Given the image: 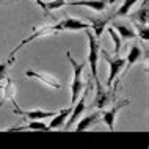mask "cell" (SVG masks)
<instances>
[{
  "label": "cell",
  "instance_id": "18",
  "mask_svg": "<svg viewBox=\"0 0 149 149\" xmlns=\"http://www.w3.org/2000/svg\"><path fill=\"white\" fill-rule=\"evenodd\" d=\"M27 129H29V130H36V132H49L50 130L47 124L41 123V119H31V121H29Z\"/></svg>",
  "mask_w": 149,
  "mask_h": 149
},
{
  "label": "cell",
  "instance_id": "8",
  "mask_svg": "<svg viewBox=\"0 0 149 149\" xmlns=\"http://www.w3.org/2000/svg\"><path fill=\"white\" fill-rule=\"evenodd\" d=\"M116 0H79V2H66V5L71 6H86L91 8L93 11H97V13H102L105 11L111 3H115Z\"/></svg>",
  "mask_w": 149,
  "mask_h": 149
},
{
  "label": "cell",
  "instance_id": "14",
  "mask_svg": "<svg viewBox=\"0 0 149 149\" xmlns=\"http://www.w3.org/2000/svg\"><path fill=\"white\" fill-rule=\"evenodd\" d=\"M71 111H72V105H69V107L63 108V110L57 111V113H55L54 116H52V121H50V124H47L50 130H55V129H60V127H63V126H64V123H66V119L69 118Z\"/></svg>",
  "mask_w": 149,
  "mask_h": 149
},
{
  "label": "cell",
  "instance_id": "16",
  "mask_svg": "<svg viewBox=\"0 0 149 149\" xmlns=\"http://www.w3.org/2000/svg\"><path fill=\"white\" fill-rule=\"evenodd\" d=\"M148 14H149V11H148V0H143V6L140 8V10H136L135 13H129L127 16H130V19L132 21H135L136 24H143V25H148Z\"/></svg>",
  "mask_w": 149,
  "mask_h": 149
},
{
  "label": "cell",
  "instance_id": "22",
  "mask_svg": "<svg viewBox=\"0 0 149 149\" xmlns=\"http://www.w3.org/2000/svg\"><path fill=\"white\" fill-rule=\"evenodd\" d=\"M66 2H69V0H49V2H46V10H47V13H50V11H55V10H58V8H61L63 5H66Z\"/></svg>",
  "mask_w": 149,
  "mask_h": 149
},
{
  "label": "cell",
  "instance_id": "21",
  "mask_svg": "<svg viewBox=\"0 0 149 149\" xmlns=\"http://www.w3.org/2000/svg\"><path fill=\"white\" fill-rule=\"evenodd\" d=\"M135 33L136 36H140L143 42H148L149 39V29L148 25H143V24H135Z\"/></svg>",
  "mask_w": 149,
  "mask_h": 149
},
{
  "label": "cell",
  "instance_id": "1",
  "mask_svg": "<svg viewBox=\"0 0 149 149\" xmlns=\"http://www.w3.org/2000/svg\"><path fill=\"white\" fill-rule=\"evenodd\" d=\"M86 38H88V64H90V75L94 82L99 80V75H97V61H99V57H100V42L99 39L96 38L94 35L91 33L90 29H86Z\"/></svg>",
  "mask_w": 149,
  "mask_h": 149
},
{
  "label": "cell",
  "instance_id": "15",
  "mask_svg": "<svg viewBox=\"0 0 149 149\" xmlns=\"http://www.w3.org/2000/svg\"><path fill=\"white\" fill-rule=\"evenodd\" d=\"M113 29L119 35L121 41H129V39H135L136 38V33H135V29L130 25H126V24H121V22H113Z\"/></svg>",
  "mask_w": 149,
  "mask_h": 149
},
{
  "label": "cell",
  "instance_id": "17",
  "mask_svg": "<svg viewBox=\"0 0 149 149\" xmlns=\"http://www.w3.org/2000/svg\"><path fill=\"white\" fill-rule=\"evenodd\" d=\"M140 0H123V3L119 5V8L116 10V13L111 16V19L116 17H126V16L130 13V10L135 6V3H138Z\"/></svg>",
  "mask_w": 149,
  "mask_h": 149
},
{
  "label": "cell",
  "instance_id": "10",
  "mask_svg": "<svg viewBox=\"0 0 149 149\" xmlns=\"http://www.w3.org/2000/svg\"><path fill=\"white\" fill-rule=\"evenodd\" d=\"M0 91H2L0 107H2L3 102H6V100H11L14 105L17 104V102H16V93H17V88H16V85H14L13 80H11V77H8V75H6L5 83H3V85H0Z\"/></svg>",
  "mask_w": 149,
  "mask_h": 149
},
{
  "label": "cell",
  "instance_id": "7",
  "mask_svg": "<svg viewBox=\"0 0 149 149\" xmlns=\"http://www.w3.org/2000/svg\"><path fill=\"white\" fill-rule=\"evenodd\" d=\"M25 75L29 79H35V80H38V82L44 83V85L49 86V88H54V90H60V88H61V83H60L58 80L54 77V75L46 74V72H39V71L29 69V71H25Z\"/></svg>",
  "mask_w": 149,
  "mask_h": 149
},
{
  "label": "cell",
  "instance_id": "2",
  "mask_svg": "<svg viewBox=\"0 0 149 149\" xmlns=\"http://www.w3.org/2000/svg\"><path fill=\"white\" fill-rule=\"evenodd\" d=\"M66 57L71 61V64H72V69H74V79H72V82H71V105H72V104L80 97V94H82V91H83L82 72H83V68H85L86 63L85 61H83V63H77V61H75V58L71 55L69 50H66Z\"/></svg>",
  "mask_w": 149,
  "mask_h": 149
},
{
  "label": "cell",
  "instance_id": "6",
  "mask_svg": "<svg viewBox=\"0 0 149 149\" xmlns=\"http://www.w3.org/2000/svg\"><path fill=\"white\" fill-rule=\"evenodd\" d=\"M13 113L17 115V116H22V118H27L29 121L31 119H46V118H52L57 111H46V110H39V108H36V110H24L16 104L14 108H13Z\"/></svg>",
  "mask_w": 149,
  "mask_h": 149
},
{
  "label": "cell",
  "instance_id": "5",
  "mask_svg": "<svg viewBox=\"0 0 149 149\" xmlns=\"http://www.w3.org/2000/svg\"><path fill=\"white\" fill-rule=\"evenodd\" d=\"M127 104H130V100L124 99V100H119V102H115L113 107L105 110V108H102V111H100V119L104 121V123L108 126V130L113 132L115 130V123H116V115H118V111L121 110L123 107H126Z\"/></svg>",
  "mask_w": 149,
  "mask_h": 149
},
{
  "label": "cell",
  "instance_id": "24",
  "mask_svg": "<svg viewBox=\"0 0 149 149\" xmlns=\"http://www.w3.org/2000/svg\"><path fill=\"white\" fill-rule=\"evenodd\" d=\"M35 2H36V5H38V6H41V10L44 11V14L49 16V13H47V10H46V2H44V0H35Z\"/></svg>",
  "mask_w": 149,
  "mask_h": 149
},
{
  "label": "cell",
  "instance_id": "20",
  "mask_svg": "<svg viewBox=\"0 0 149 149\" xmlns=\"http://www.w3.org/2000/svg\"><path fill=\"white\" fill-rule=\"evenodd\" d=\"M108 35H110V38H111V41H113L115 44V49H113V54L115 55H119V50H121V46H123V41H121V38H119V35L115 31V29L111 27V29H108Z\"/></svg>",
  "mask_w": 149,
  "mask_h": 149
},
{
  "label": "cell",
  "instance_id": "3",
  "mask_svg": "<svg viewBox=\"0 0 149 149\" xmlns=\"http://www.w3.org/2000/svg\"><path fill=\"white\" fill-rule=\"evenodd\" d=\"M100 55L104 57V60L108 63V79H107V86L111 88L115 83V79L118 77V75L123 72L124 69V64H126V58L119 57V55H113L111 57L110 52L105 50V49H100L99 52Z\"/></svg>",
  "mask_w": 149,
  "mask_h": 149
},
{
  "label": "cell",
  "instance_id": "9",
  "mask_svg": "<svg viewBox=\"0 0 149 149\" xmlns=\"http://www.w3.org/2000/svg\"><path fill=\"white\" fill-rule=\"evenodd\" d=\"M57 24H58L60 33H61V31H79V30L90 29V24L80 21V19H74V17H64Z\"/></svg>",
  "mask_w": 149,
  "mask_h": 149
},
{
  "label": "cell",
  "instance_id": "23",
  "mask_svg": "<svg viewBox=\"0 0 149 149\" xmlns=\"http://www.w3.org/2000/svg\"><path fill=\"white\" fill-rule=\"evenodd\" d=\"M27 126H13V127H8L5 129L6 132H21V130H25Z\"/></svg>",
  "mask_w": 149,
  "mask_h": 149
},
{
  "label": "cell",
  "instance_id": "12",
  "mask_svg": "<svg viewBox=\"0 0 149 149\" xmlns=\"http://www.w3.org/2000/svg\"><path fill=\"white\" fill-rule=\"evenodd\" d=\"M99 119H100V110L91 111L90 115L83 116V118L77 123L75 130H77V132H85V130H88V129H91L96 123H99Z\"/></svg>",
  "mask_w": 149,
  "mask_h": 149
},
{
  "label": "cell",
  "instance_id": "11",
  "mask_svg": "<svg viewBox=\"0 0 149 149\" xmlns=\"http://www.w3.org/2000/svg\"><path fill=\"white\" fill-rule=\"evenodd\" d=\"M143 54H144V52L140 49V46H136V44H134V46L130 47V50L127 52V58H126V64H124V69H123L124 71L123 75H126L129 72V69H130L135 63H138L140 60H141Z\"/></svg>",
  "mask_w": 149,
  "mask_h": 149
},
{
  "label": "cell",
  "instance_id": "19",
  "mask_svg": "<svg viewBox=\"0 0 149 149\" xmlns=\"http://www.w3.org/2000/svg\"><path fill=\"white\" fill-rule=\"evenodd\" d=\"M14 61H16V57H10L6 61H2V63H0V82H3V80L6 79L8 71H10V66H11Z\"/></svg>",
  "mask_w": 149,
  "mask_h": 149
},
{
  "label": "cell",
  "instance_id": "4",
  "mask_svg": "<svg viewBox=\"0 0 149 149\" xmlns=\"http://www.w3.org/2000/svg\"><path fill=\"white\" fill-rule=\"evenodd\" d=\"M96 83V96L94 99H93V104L91 107L96 108V110H102V108H105L108 104H111V100L115 99L113 96V91L110 90V88H104V85L100 83V80H97Z\"/></svg>",
  "mask_w": 149,
  "mask_h": 149
},
{
  "label": "cell",
  "instance_id": "13",
  "mask_svg": "<svg viewBox=\"0 0 149 149\" xmlns=\"http://www.w3.org/2000/svg\"><path fill=\"white\" fill-rule=\"evenodd\" d=\"M90 19V29H93V35L96 36L97 39H100V36H102V33H104V30L107 29V25L110 24V21H113L111 19V16L110 17H88Z\"/></svg>",
  "mask_w": 149,
  "mask_h": 149
}]
</instances>
